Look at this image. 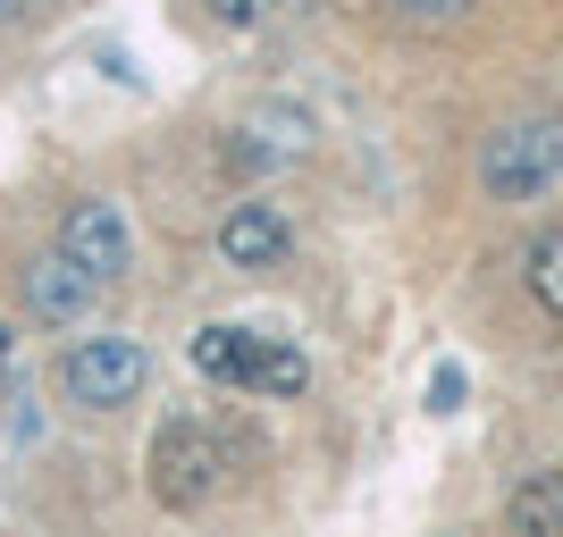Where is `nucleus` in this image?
I'll use <instances>...</instances> for the list:
<instances>
[{"mask_svg":"<svg viewBox=\"0 0 563 537\" xmlns=\"http://www.w3.org/2000/svg\"><path fill=\"white\" fill-rule=\"evenodd\" d=\"M563 186V118H514L479 143V193L488 202H539Z\"/></svg>","mask_w":563,"mask_h":537,"instance_id":"nucleus-1","label":"nucleus"},{"mask_svg":"<svg viewBox=\"0 0 563 537\" xmlns=\"http://www.w3.org/2000/svg\"><path fill=\"white\" fill-rule=\"evenodd\" d=\"M194 370L219 378V387H244V395H303L311 387V361L278 336H253V327H202L194 336Z\"/></svg>","mask_w":563,"mask_h":537,"instance_id":"nucleus-2","label":"nucleus"},{"mask_svg":"<svg viewBox=\"0 0 563 537\" xmlns=\"http://www.w3.org/2000/svg\"><path fill=\"white\" fill-rule=\"evenodd\" d=\"M152 387V353L135 336H76L59 353V395L76 412H118V403H135Z\"/></svg>","mask_w":563,"mask_h":537,"instance_id":"nucleus-3","label":"nucleus"},{"mask_svg":"<svg viewBox=\"0 0 563 537\" xmlns=\"http://www.w3.org/2000/svg\"><path fill=\"white\" fill-rule=\"evenodd\" d=\"M219 479H228V454L202 421H161L152 437V495H161L168 513H194V504H211Z\"/></svg>","mask_w":563,"mask_h":537,"instance_id":"nucleus-4","label":"nucleus"},{"mask_svg":"<svg viewBox=\"0 0 563 537\" xmlns=\"http://www.w3.org/2000/svg\"><path fill=\"white\" fill-rule=\"evenodd\" d=\"M59 253H68L93 286L126 278V269H135V219H126V202H110V193H76L68 219H59Z\"/></svg>","mask_w":563,"mask_h":537,"instance_id":"nucleus-5","label":"nucleus"},{"mask_svg":"<svg viewBox=\"0 0 563 537\" xmlns=\"http://www.w3.org/2000/svg\"><path fill=\"white\" fill-rule=\"evenodd\" d=\"M93 294H101V286L85 278L68 253H34V260H25V311H34L43 327H76L85 311H93Z\"/></svg>","mask_w":563,"mask_h":537,"instance_id":"nucleus-6","label":"nucleus"},{"mask_svg":"<svg viewBox=\"0 0 563 537\" xmlns=\"http://www.w3.org/2000/svg\"><path fill=\"white\" fill-rule=\"evenodd\" d=\"M286 244H295V235H286V219L269 211V202H235V211L219 219V260H228V269H278Z\"/></svg>","mask_w":563,"mask_h":537,"instance_id":"nucleus-7","label":"nucleus"},{"mask_svg":"<svg viewBox=\"0 0 563 537\" xmlns=\"http://www.w3.org/2000/svg\"><path fill=\"white\" fill-rule=\"evenodd\" d=\"M505 521H514V537H563V470H530L505 504Z\"/></svg>","mask_w":563,"mask_h":537,"instance_id":"nucleus-8","label":"nucleus"},{"mask_svg":"<svg viewBox=\"0 0 563 537\" xmlns=\"http://www.w3.org/2000/svg\"><path fill=\"white\" fill-rule=\"evenodd\" d=\"M521 278H530L539 311L563 320V227H539V244H530V260H521Z\"/></svg>","mask_w":563,"mask_h":537,"instance_id":"nucleus-9","label":"nucleus"},{"mask_svg":"<svg viewBox=\"0 0 563 537\" xmlns=\"http://www.w3.org/2000/svg\"><path fill=\"white\" fill-rule=\"evenodd\" d=\"M202 9H211V18L228 25V34H253V25L269 18V0H202Z\"/></svg>","mask_w":563,"mask_h":537,"instance_id":"nucleus-10","label":"nucleus"},{"mask_svg":"<svg viewBox=\"0 0 563 537\" xmlns=\"http://www.w3.org/2000/svg\"><path fill=\"white\" fill-rule=\"evenodd\" d=\"M429 412H463V370H454V361L429 370Z\"/></svg>","mask_w":563,"mask_h":537,"instance_id":"nucleus-11","label":"nucleus"},{"mask_svg":"<svg viewBox=\"0 0 563 537\" xmlns=\"http://www.w3.org/2000/svg\"><path fill=\"white\" fill-rule=\"evenodd\" d=\"M412 25H454V18H471V0H396Z\"/></svg>","mask_w":563,"mask_h":537,"instance_id":"nucleus-12","label":"nucleus"},{"mask_svg":"<svg viewBox=\"0 0 563 537\" xmlns=\"http://www.w3.org/2000/svg\"><path fill=\"white\" fill-rule=\"evenodd\" d=\"M25 9H34V0H0V25H18V18H25Z\"/></svg>","mask_w":563,"mask_h":537,"instance_id":"nucleus-13","label":"nucleus"},{"mask_svg":"<svg viewBox=\"0 0 563 537\" xmlns=\"http://www.w3.org/2000/svg\"><path fill=\"white\" fill-rule=\"evenodd\" d=\"M43 9H59V0H43Z\"/></svg>","mask_w":563,"mask_h":537,"instance_id":"nucleus-14","label":"nucleus"}]
</instances>
